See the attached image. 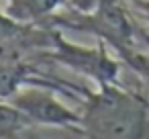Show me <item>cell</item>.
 I'll return each mask as SVG.
<instances>
[{"instance_id": "ba28073f", "label": "cell", "mask_w": 149, "mask_h": 139, "mask_svg": "<svg viewBox=\"0 0 149 139\" xmlns=\"http://www.w3.org/2000/svg\"><path fill=\"white\" fill-rule=\"evenodd\" d=\"M78 13H94L96 8H100L106 2H112V0H72Z\"/></svg>"}, {"instance_id": "9c48e42d", "label": "cell", "mask_w": 149, "mask_h": 139, "mask_svg": "<svg viewBox=\"0 0 149 139\" xmlns=\"http://www.w3.org/2000/svg\"><path fill=\"white\" fill-rule=\"evenodd\" d=\"M133 2L137 4V8L141 10V15H143V21H145V25H147V33H149V0H133Z\"/></svg>"}, {"instance_id": "3957f363", "label": "cell", "mask_w": 149, "mask_h": 139, "mask_svg": "<svg viewBox=\"0 0 149 139\" xmlns=\"http://www.w3.org/2000/svg\"><path fill=\"white\" fill-rule=\"evenodd\" d=\"M55 88L33 84L27 90H19L8 102H13L19 110L27 115V119L33 125L43 127H80L82 115L74 112L70 106H65L55 94Z\"/></svg>"}, {"instance_id": "52a82bcc", "label": "cell", "mask_w": 149, "mask_h": 139, "mask_svg": "<svg viewBox=\"0 0 149 139\" xmlns=\"http://www.w3.org/2000/svg\"><path fill=\"white\" fill-rule=\"evenodd\" d=\"M141 37H143L145 45L149 47V33H147L145 29L141 31ZM131 66H133L137 72H141V74H143V78H147V80H149V57H145V55H141V53H139V55L131 61Z\"/></svg>"}, {"instance_id": "8992f818", "label": "cell", "mask_w": 149, "mask_h": 139, "mask_svg": "<svg viewBox=\"0 0 149 139\" xmlns=\"http://www.w3.org/2000/svg\"><path fill=\"white\" fill-rule=\"evenodd\" d=\"M29 127H33V123L23 110H19L13 102L0 100V139H17Z\"/></svg>"}, {"instance_id": "8fae6325", "label": "cell", "mask_w": 149, "mask_h": 139, "mask_svg": "<svg viewBox=\"0 0 149 139\" xmlns=\"http://www.w3.org/2000/svg\"><path fill=\"white\" fill-rule=\"evenodd\" d=\"M27 139H41V137H31V135H29V137H27Z\"/></svg>"}, {"instance_id": "277c9868", "label": "cell", "mask_w": 149, "mask_h": 139, "mask_svg": "<svg viewBox=\"0 0 149 139\" xmlns=\"http://www.w3.org/2000/svg\"><path fill=\"white\" fill-rule=\"evenodd\" d=\"M53 57L65 66H70L72 70L94 78L100 86L102 84H114L118 66L116 61L106 53L104 41L100 39L98 47H80L74 45L65 39H61L59 35H53Z\"/></svg>"}, {"instance_id": "5b68a950", "label": "cell", "mask_w": 149, "mask_h": 139, "mask_svg": "<svg viewBox=\"0 0 149 139\" xmlns=\"http://www.w3.org/2000/svg\"><path fill=\"white\" fill-rule=\"evenodd\" d=\"M49 86L55 88V84H51L49 80H41L37 76H33V72L23 66L21 61H4L0 64V100L8 102L23 86Z\"/></svg>"}, {"instance_id": "6da1fadb", "label": "cell", "mask_w": 149, "mask_h": 139, "mask_svg": "<svg viewBox=\"0 0 149 139\" xmlns=\"http://www.w3.org/2000/svg\"><path fill=\"white\" fill-rule=\"evenodd\" d=\"M82 125L92 139H141L147 125L145 104L112 84L88 96Z\"/></svg>"}, {"instance_id": "7a4b0ae2", "label": "cell", "mask_w": 149, "mask_h": 139, "mask_svg": "<svg viewBox=\"0 0 149 139\" xmlns=\"http://www.w3.org/2000/svg\"><path fill=\"white\" fill-rule=\"evenodd\" d=\"M74 29L86 31L102 39L104 43H110L129 64L137 57V41H135V27L120 4V0L102 4L94 13H80V19L74 21H61Z\"/></svg>"}, {"instance_id": "30bf717a", "label": "cell", "mask_w": 149, "mask_h": 139, "mask_svg": "<svg viewBox=\"0 0 149 139\" xmlns=\"http://www.w3.org/2000/svg\"><path fill=\"white\" fill-rule=\"evenodd\" d=\"M2 25H8V23H6V19H4L2 15H0V27H2Z\"/></svg>"}]
</instances>
